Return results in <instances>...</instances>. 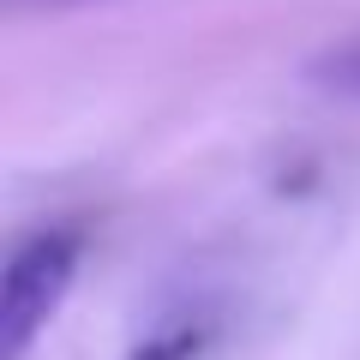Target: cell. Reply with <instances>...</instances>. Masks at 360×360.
I'll return each mask as SVG.
<instances>
[{
    "instance_id": "cell-3",
    "label": "cell",
    "mask_w": 360,
    "mask_h": 360,
    "mask_svg": "<svg viewBox=\"0 0 360 360\" xmlns=\"http://www.w3.org/2000/svg\"><path fill=\"white\" fill-rule=\"evenodd\" d=\"M198 348H205V330H193V324H174V330L150 336L144 348H132L127 360H193Z\"/></svg>"
},
{
    "instance_id": "cell-2",
    "label": "cell",
    "mask_w": 360,
    "mask_h": 360,
    "mask_svg": "<svg viewBox=\"0 0 360 360\" xmlns=\"http://www.w3.org/2000/svg\"><path fill=\"white\" fill-rule=\"evenodd\" d=\"M312 84H324V90H336V96H354L360 103V37L336 42L330 54H319V60H312Z\"/></svg>"
},
{
    "instance_id": "cell-1",
    "label": "cell",
    "mask_w": 360,
    "mask_h": 360,
    "mask_svg": "<svg viewBox=\"0 0 360 360\" xmlns=\"http://www.w3.org/2000/svg\"><path fill=\"white\" fill-rule=\"evenodd\" d=\"M78 258H84L78 229H37L13 246L6 276H0V360H25L37 348L60 300L72 295Z\"/></svg>"
},
{
    "instance_id": "cell-4",
    "label": "cell",
    "mask_w": 360,
    "mask_h": 360,
    "mask_svg": "<svg viewBox=\"0 0 360 360\" xmlns=\"http://www.w3.org/2000/svg\"><path fill=\"white\" fill-rule=\"evenodd\" d=\"M13 13H72V6H96V0H6Z\"/></svg>"
}]
</instances>
